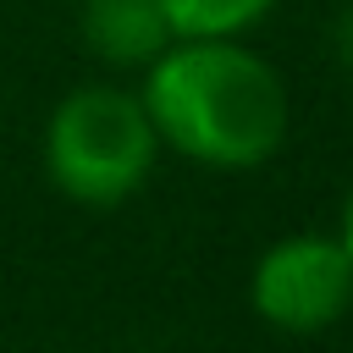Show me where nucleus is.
Instances as JSON below:
<instances>
[{"mask_svg": "<svg viewBox=\"0 0 353 353\" xmlns=\"http://www.w3.org/2000/svg\"><path fill=\"white\" fill-rule=\"evenodd\" d=\"M83 39L110 66H149L176 33L154 0H83Z\"/></svg>", "mask_w": 353, "mask_h": 353, "instance_id": "obj_4", "label": "nucleus"}, {"mask_svg": "<svg viewBox=\"0 0 353 353\" xmlns=\"http://www.w3.org/2000/svg\"><path fill=\"white\" fill-rule=\"evenodd\" d=\"M160 154L154 121L138 94L116 83L72 88L44 127V165L50 182L77 204H121L143 188Z\"/></svg>", "mask_w": 353, "mask_h": 353, "instance_id": "obj_2", "label": "nucleus"}, {"mask_svg": "<svg viewBox=\"0 0 353 353\" xmlns=\"http://www.w3.org/2000/svg\"><path fill=\"white\" fill-rule=\"evenodd\" d=\"M176 39H232L254 28L276 0H154Z\"/></svg>", "mask_w": 353, "mask_h": 353, "instance_id": "obj_5", "label": "nucleus"}, {"mask_svg": "<svg viewBox=\"0 0 353 353\" xmlns=\"http://www.w3.org/2000/svg\"><path fill=\"white\" fill-rule=\"evenodd\" d=\"M336 55H342V66H353V11H342V22H336Z\"/></svg>", "mask_w": 353, "mask_h": 353, "instance_id": "obj_6", "label": "nucleus"}, {"mask_svg": "<svg viewBox=\"0 0 353 353\" xmlns=\"http://www.w3.org/2000/svg\"><path fill=\"white\" fill-rule=\"evenodd\" d=\"M336 243L347 248V259H353V188H347V199H342V226H336Z\"/></svg>", "mask_w": 353, "mask_h": 353, "instance_id": "obj_7", "label": "nucleus"}, {"mask_svg": "<svg viewBox=\"0 0 353 353\" xmlns=\"http://www.w3.org/2000/svg\"><path fill=\"white\" fill-rule=\"evenodd\" d=\"M248 303L276 331H325L353 309V259L336 237H281L259 254L248 276Z\"/></svg>", "mask_w": 353, "mask_h": 353, "instance_id": "obj_3", "label": "nucleus"}, {"mask_svg": "<svg viewBox=\"0 0 353 353\" xmlns=\"http://www.w3.org/2000/svg\"><path fill=\"white\" fill-rule=\"evenodd\" d=\"M138 99L160 143L215 171L265 165L287 138L281 72L232 39H171Z\"/></svg>", "mask_w": 353, "mask_h": 353, "instance_id": "obj_1", "label": "nucleus"}]
</instances>
